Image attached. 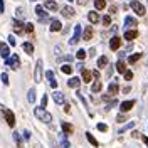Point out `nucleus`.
<instances>
[{
  "label": "nucleus",
  "instance_id": "nucleus-1",
  "mask_svg": "<svg viewBox=\"0 0 148 148\" xmlns=\"http://www.w3.org/2000/svg\"><path fill=\"white\" fill-rule=\"evenodd\" d=\"M34 114H36L37 120H40L42 123H47V125H49V123L52 121V114H51V113H47L42 106H40V108H36V110H34Z\"/></svg>",
  "mask_w": 148,
  "mask_h": 148
},
{
  "label": "nucleus",
  "instance_id": "nucleus-2",
  "mask_svg": "<svg viewBox=\"0 0 148 148\" xmlns=\"http://www.w3.org/2000/svg\"><path fill=\"white\" fill-rule=\"evenodd\" d=\"M0 110H2L3 116H5V121H7V125H9L10 128H14V126H15V114H14V113H12L10 110L3 108V106H0Z\"/></svg>",
  "mask_w": 148,
  "mask_h": 148
},
{
  "label": "nucleus",
  "instance_id": "nucleus-3",
  "mask_svg": "<svg viewBox=\"0 0 148 148\" xmlns=\"http://www.w3.org/2000/svg\"><path fill=\"white\" fill-rule=\"evenodd\" d=\"M42 66H44L42 59H37L36 69H34V81H36V83H40V81H42Z\"/></svg>",
  "mask_w": 148,
  "mask_h": 148
},
{
  "label": "nucleus",
  "instance_id": "nucleus-4",
  "mask_svg": "<svg viewBox=\"0 0 148 148\" xmlns=\"http://www.w3.org/2000/svg\"><path fill=\"white\" fill-rule=\"evenodd\" d=\"M5 64H7V67H10V69H18V67H20V59H18L17 54H12L9 59H5Z\"/></svg>",
  "mask_w": 148,
  "mask_h": 148
},
{
  "label": "nucleus",
  "instance_id": "nucleus-5",
  "mask_svg": "<svg viewBox=\"0 0 148 148\" xmlns=\"http://www.w3.org/2000/svg\"><path fill=\"white\" fill-rule=\"evenodd\" d=\"M130 5H131V9L135 10V14H138V15H145V14H147L145 5H141L138 0H131V2H130Z\"/></svg>",
  "mask_w": 148,
  "mask_h": 148
},
{
  "label": "nucleus",
  "instance_id": "nucleus-6",
  "mask_svg": "<svg viewBox=\"0 0 148 148\" xmlns=\"http://www.w3.org/2000/svg\"><path fill=\"white\" fill-rule=\"evenodd\" d=\"M81 25H79V24H77V25H74V36L71 37V40H69V44H71V46H74V44H77V42H79V37H81Z\"/></svg>",
  "mask_w": 148,
  "mask_h": 148
},
{
  "label": "nucleus",
  "instance_id": "nucleus-7",
  "mask_svg": "<svg viewBox=\"0 0 148 148\" xmlns=\"http://www.w3.org/2000/svg\"><path fill=\"white\" fill-rule=\"evenodd\" d=\"M36 15L39 17L40 22H47V20H49V18H47L46 10H44V7H40V5H37V7H36Z\"/></svg>",
  "mask_w": 148,
  "mask_h": 148
},
{
  "label": "nucleus",
  "instance_id": "nucleus-8",
  "mask_svg": "<svg viewBox=\"0 0 148 148\" xmlns=\"http://www.w3.org/2000/svg\"><path fill=\"white\" fill-rule=\"evenodd\" d=\"M61 14H62L66 18H73L74 14H76V10H74L71 5H66V7H62V9H61Z\"/></svg>",
  "mask_w": 148,
  "mask_h": 148
},
{
  "label": "nucleus",
  "instance_id": "nucleus-9",
  "mask_svg": "<svg viewBox=\"0 0 148 148\" xmlns=\"http://www.w3.org/2000/svg\"><path fill=\"white\" fill-rule=\"evenodd\" d=\"M121 46V37L120 36H114V37H111V40H110V47H111V51H118Z\"/></svg>",
  "mask_w": 148,
  "mask_h": 148
},
{
  "label": "nucleus",
  "instance_id": "nucleus-10",
  "mask_svg": "<svg viewBox=\"0 0 148 148\" xmlns=\"http://www.w3.org/2000/svg\"><path fill=\"white\" fill-rule=\"evenodd\" d=\"M133 106H135V101H133V99H131V101H123L120 104V111L121 113H128Z\"/></svg>",
  "mask_w": 148,
  "mask_h": 148
},
{
  "label": "nucleus",
  "instance_id": "nucleus-11",
  "mask_svg": "<svg viewBox=\"0 0 148 148\" xmlns=\"http://www.w3.org/2000/svg\"><path fill=\"white\" fill-rule=\"evenodd\" d=\"M0 56L3 57V59H9L10 56V49H9V46L7 44H3V42H0Z\"/></svg>",
  "mask_w": 148,
  "mask_h": 148
},
{
  "label": "nucleus",
  "instance_id": "nucleus-12",
  "mask_svg": "<svg viewBox=\"0 0 148 148\" xmlns=\"http://www.w3.org/2000/svg\"><path fill=\"white\" fill-rule=\"evenodd\" d=\"M46 77H47V81H49V86H51L52 89H56V88H57V81H56V77H54V73H52V71H47Z\"/></svg>",
  "mask_w": 148,
  "mask_h": 148
},
{
  "label": "nucleus",
  "instance_id": "nucleus-13",
  "mask_svg": "<svg viewBox=\"0 0 148 148\" xmlns=\"http://www.w3.org/2000/svg\"><path fill=\"white\" fill-rule=\"evenodd\" d=\"M88 20H89L91 24H98L101 18H99V14H98L96 10H91V12H88Z\"/></svg>",
  "mask_w": 148,
  "mask_h": 148
},
{
  "label": "nucleus",
  "instance_id": "nucleus-14",
  "mask_svg": "<svg viewBox=\"0 0 148 148\" xmlns=\"http://www.w3.org/2000/svg\"><path fill=\"white\" fill-rule=\"evenodd\" d=\"M61 128H62V133L64 135H73V131H74V126L71 123H66V121L61 123Z\"/></svg>",
  "mask_w": 148,
  "mask_h": 148
},
{
  "label": "nucleus",
  "instance_id": "nucleus-15",
  "mask_svg": "<svg viewBox=\"0 0 148 148\" xmlns=\"http://www.w3.org/2000/svg\"><path fill=\"white\" fill-rule=\"evenodd\" d=\"M118 89H120V88H118V83H116V81H111L110 86H108V94H110V96H116V94H118Z\"/></svg>",
  "mask_w": 148,
  "mask_h": 148
},
{
  "label": "nucleus",
  "instance_id": "nucleus-16",
  "mask_svg": "<svg viewBox=\"0 0 148 148\" xmlns=\"http://www.w3.org/2000/svg\"><path fill=\"white\" fill-rule=\"evenodd\" d=\"M24 30H25V29H24V24L15 18V20H14V32H15V34H24Z\"/></svg>",
  "mask_w": 148,
  "mask_h": 148
},
{
  "label": "nucleus",
  "instance_id": "nucleus-17",
  "mask_svg": "<svg viewBox=\"0 0 148 148\" xmlns=\"http://www.w3.org/2000/svg\"><path fill=\"white\" fill-rule=\"evenodd\" d=\"M138 25V20L136 18H133V17H126L125 18V27H128V29H133V27H136Z\"/></svg>",
  "mask_w": 148,
  "mask_h": 148
},
{
  "label": "nucleus",
  "instance_id": "nucleus-18",
  "mask_svg": "<svg viewBox=\"0 0 148 148\" xmlns=\"http://www.w3.org/2000/svg\"><path fill=\"white\" fill-rule=\"evenodd\" d=\"M61 27H62V24H61V20H57V18H54V20H51V32H59L61 30Z\"/></svg>",
  "mask_w": 148,
  "mask_h": 148
},
{
  "label": "nucleus",
  "instance_id": "nucleus-19",
  "mask_svg": "<svg viewBox=\"0 0 148 148\" xmlns=\"http://www.w3.org/2000/svg\"><path fill=\"white\" fill-rule=\"evenodd\" d=\"M52 99H54L57 104H64V94L61 91H54L52 92Z\"/></svg>",
  "mask_w": 148,
  "mask_h": 148
},
{
  "label": "nucleus",
  "instance_id": "nucleus-20",
  "mask_svg": "<svg viewBox=\"0 0 148 148\" xmlns=\"http://www.w3.org/2000/svg\"><path fill=\"white\" fill-rule=\"evenodd\" d=\"M138 37V32L135 30V29H128L126 32H125V39L126 40H133V39H136Z\"/></svg>",
  "mask_w": 148,
  "mask_h": 148
},
{
  "label": "nucleus",
  "instance_id": "nucleus-21",
  "mask_svg": "<svg viewBox=\"0 0 148 148\" xmlns=\"http://www.w3.org/2000/svg\"><path fill=\"white\" fill-rule=\"evenodd\" d=\"M79 84H81V79H79V77H71V79L67 81V86H69V88H73V89H77V88H79Z\"/></svg>",
  "mask_w": 148,
  "mask_h": 148
},
{
  "label": "nucleus",
  "instance_id": "nucleus-22",
  "mask_svg": "<svg viewBox=\"0 0 148 148\" xmlns=\"http://www.w3.org/2000/svg\"><path fill=\"white\" fill-rule=\"evenodd\" d=\"M44 9H47V10H57V3H56L54 0H46L44 2Z\"/></svg>",
  "mask_w": 148,
  "mask_h": 148
},
{
  "label": "nucleus",
  "instance_id": "nucleus-23",
  "mask_svg": "<svg viewBox=\"0 0 148 148\" xmlns=\"http://www.w3.org/2000/svg\"><path fill=\"white\" fill-rule=\"evenodd\" d=\"M81 74H83V81H84V83H91L92 73L89 71V69H83V71H81Z\"/></svg>",
  "mask_w": 148,
  "mask_h": 148
},
{
  "label": "nucleus",
  "instance_id": "nucleus-24",
  "mask_svg": "<svg viewBox=\"0 0 148 148\" xmlns=\"http://www.w3.org/2000/svg\"><path fill=\"white\" fill-rule=\"evenodd\" d=\"M22 49H24V51H25L29 56L34 54V46H32L30 42H24V44H22Z\"/></svg>",
  "mask_w": 148,
  "mask_h": 148
},
{
  "label": "nucleus",
  "instance_id": "nucleus-25",
  "mask_svg": "<svg viewBox=\"0 0 148 148\" xmlns=\"http://www.w3.org/2000/svg\"><path fill=\"white\" fill-rule=\"evenodd\" d=\"M91 37H92V29L91 27H86V29H84V34H83V39H84V40H91Z\"/></svg>",
  "mask_w": 148,
  "mask_h": 148
},
{
  "label": "nucleus",
  "instance_id": "nucleus-26",
  "mask_svg": "<svg viewBox=\"0 0 148 148\" xmlns=\"http://www.w3.org/2000/svg\"><path fill=\"white\" fill-rule=\"evenodd\" d=\"M86 138H88V141L91 143L92 147H98V145H99V143H98V140L94 138V136H92V135L89 133V131H86Z\"/></svg>",
  "mask_w": 148,
  "mask_h": 148
},
{
  "label": "nucleus",
  "instance_id": "nucleus-27",
  "mask_svg": "<svg viewBox=\"0 0 148 148\" xmlns=\"http://www.w3.org/2000/svg\"><path fill=\"white\" fill-rule=\"evenodd\" d=\"M94 7L96 10H103L106 7V0H94Z\"/></svg>",
  "mask_w": 148,
  "mask_h": 148
},
{
  "label": "nucleus",
  "instance_id": "nucleus-28",
  "mask_svg": "<svg viewBox=\"0 0 148 148\" xmlns=\"http://www.w3.org/2000/svg\"><path fill=\"white\" fill-rule=\"evenodd\" d=\"M27 101L29 103H34L36 101V89L32 88V89H29V92H27Z\"/></svg>",
  "mask_w": 148,
  "mask_h": 148
},
{
  "label": "nucleus",
  "instance_id": "nucleus-29",
  "mask_svg": "<svg viewBox=\"0 0 148 148\" xmlns=\"http://www.w3.org/2000/svg\"><path fill=\"white\" fill-rule=\"evenodd\" d=\"M106 64H108V57H106V56H101V57L98 59V67H99V69H103Z\"/></svg>",
  "mask_w": 148,
  "mask_h": 148
},
{
  "label": "nucleus",
  "instance_id": "nucleus-30",
  "mask_svg": "<svg viewBox=\"0 0 148 148\" xmlns=\"http://www.w3.org/2000/svg\"><path fill=\"white\" fill-rule=\"evenodd\" d=\"M116 71H118V73H126V66H125V62H123V61H118V62H116Z\"/></svg>",
  "mask_w": 148,
  "mask_h": 148
},
{
  "label": "nucleus",
  "instance_id": "nucleus-31",
  "mask_svg": "<svg viewBox=\"0 0 148 148\" xmlns=\"http://www.w3.org/2000/svg\"><path fill=\"white\" fill-rule=\"evenodd\" d=\"M101 88H103L101 81H96V83L91 86V91H92V92H99V91H101Z\"/></svg>",
  "mask_w": 148,
  "mask_h": 148
},
{
  "label": "nucleus",
  "instance_id": "nucleus-32",
  "mask_svg": "<svg viewBox=\"0 0 148 148\" xmlns=\"http://www.w3.org/2000/svg\"><path fill=\"white\" fill-rule=\"evenodd\" d=\"M140 59H141V54H140V52H136V54H131L128 57V62H131V64H133V62H136V61H140Z\"/></svg>",
  "mask_w": 148,
  "mask_h": 148
},
{
  "label": "nucleus",
  "instance_id": "nucleus-33",
  "mask_svg": "<svg viewBox=\"0 0 148 148\" xmlns=\"http://www.w3.org/2000/svg\"><path fill=\"white\" fill-rule=\"evenodd\" d=\"M14 141L17 143L18 148H22V138H20V133H17V131L14 133Z\"/></svg>",
  "mask_w": 148,
  "mask_h": 148
},
{
  "label": "nucleus",
  "instance_id": "nucleus-34",
  "mask_svg": "<svg viewBox=\"0 0 148 148\" xmlns=\"http://www.w3.org/2000/svg\"><path fill=\"white\" fill-rule=\"evenodd\" d=\"M15 15H17V18H24V15H25V10H24V7H17V10H15Z\"/></svg>",
  "mask_w": 148,
  "mask_h": 148
},
{
  "label": "nucleus",
  "instance_id": "nucleus-35",
  "mask_svg": "<svg viewBox=\"0 0 148 148\" xmlns=\"http://www.w3.org/2000/svg\"><path fill=\"white\" fill-rule=\"evenodd\" d=\"M61 71H62L64 74H71L73 73V67H71V64H64L62 67H61Z\"/></svg>",
  "mask_w": 148,
  "mask_h": 148
},
{
  "label": "nucleus",
  "instance_id": "nucleus-36",
  "mask_svg": "<svg viewBox=\"0 0 148 148\" xmlns=\"http://www.w3.org/2000/svg\"><path fill=\"white\" fill-rule=\"evenodd\" d=\"M133 126H135V121H130L128 125H125V126H123V128L120 130V133H125V131H126V130H130V128H133Z\"/></svg>",
  "mask_w": 148,
  "mask_h": 148
},
{
  "label": "nucleus",
  "instance_id": "nucleus-37",
  "mask_svg": "<svg viewBox=\"0 0 148 148\" xmlns=\"http://www.w3.org/2000/svg\"><path fill=\"white\" fill-rule=\"evenodd\" d=\"M101 22H103V25H106V27H108V25H111V17H110V15H104V17L101 18Z\"/></svg>",
  "mask_w": 148,
  "mask_h": 148
},
{
  "label": "nucleus",
  "instance_id": "nucleus-38",
  "mask_svg": "<svg viewBox=\"0 0 148 148\" xmlns=\"http://www.w3.org/2000/svg\"><path fill=\"white\" fill-rule=\"evenodd\" d=\"M76 57H77L79 61H83L84 57H86V51H84V49H79V51H77V54H76Z\"/></svg>",
  "mask_w": 148,
  "mask_h": 148
},
{
  "label": "nucleus",
  "instance_id": "nucleus-39",
  "mask_svg": "<svg viewBox=\"0 0 148 148\" xmlns=\"http://www.w3.org/2000/svg\"><path fill=\"white\" fill-rule=\"evenodd\" d=\"M96 128L99 130V131H108V126H106L104 123H98V126H96Z\"/></svg>",
  "mask_w": 148,
  "mask_h": 148
},
{
  "label": "nucleus",
  "instance_id": "nucleus-40",
  "mask_svg": "<svg viewBox=\"0 0 148 148\" xmlns=\"http://www.w3.org/2000/svg\"><path fill=\"white\" fill-rule=\"evenodd\" d=\"M25 32H29V34H30V32H34V24H30V22H29L27 25H25Z\"/></svg>",
  "mask_w": 148,
  "mask_h": 148
},
{
  "label": "nucleus",
  "instance_id": "nucleus-41",
  "mask_svg": "<svg viewBox=\"0 0 148 148\" xmlns=\"http://www.w3.org/2000/svg\"><path fill=\"white\" fill-rule=\"evenodd\" d=\"M125 79H126V81H131V79H133V73H131V71H126V73H125Z\"/></svg>",
  "mask_w": 148,
  "mask_h": 148
},
{
  "label": "nucleus",
  "instance_id": "nucleus-42",
  "mask_svg": "<svg viewBox=\"0 0 148 148\" xmlns=\"http://www.w3.org/2000/svg\"><path fill=\"white\" fill-rule=\"evenodd\" d=\"M2 83L5 84V86H7V84H9V76H7V74H5V73L2 74Z\"/></svg>",
  "mask_w": 148,
  "mask_h": 148
},
{
  "label": "nucleus",
  "instance_id": "nucleus-43",
  "mask_svg": "<svg viewBox=\"0 0 148 148\" xmlns=\"http://www.w3.org/2000/svg\"><path fill=\"white\" fill-rule=\"evenodd\" d=\"M46 104H47V96L44 94V96H42V99H40V106H42V108H46Z\"/></svg>",
  "mask_w": 148,
  "mask_h": 148
},
{
  "label": "nucleus",
  "instance_id": "nucleus-44",
  "mask_svg": "<svg viewBox=\"0 0 148 148\" xmlns=\"http://www.w3.org/2000/svg\"><path fill=\"white\" fill-rule=\"evenodd\" d=\"M61 147H62V148H69V143H67V140H64V138L61 140Z\"/></svg>",
  "mask_w": 148,
  "mask_h": 148
},
{
  "label": "nucleus",
  "instance_id": "nucleus-45",
  "mask_svg": "<svg viewBox=\"0 0 148 148\" xmlns=\"http://www.w3.org/2000/svg\"><path fill=\"white\" fill-rule=\"evenodd\" d=\"M7 40H9L10 46H15V39H14V36H9V39H7Z\"/></svg>",
  "mask_w": 148,
  "mask_h": 148
},
{
  "label": "nucleus",
  "instance_id": "nucleus-46",
  "mask_svg": "<svg viewBox=\"0 0 148 148\" xmlns=\"http://www.w3.org/2000/svg\"><path fill=\"white\" fill-rule=\"evenodd\" d=\"M3 10H5V3L3 0H0V14H3Z\"/></svg>",
  "mask_w": 148,
  "mask_h": 148
},
{
  "label": "nucleus",
  "instance_id": "nucleus-47",
  "mask_svg": "<svg viewBox=\"0 0 148 148\" xmlns=\"http://www.w3.org/2000/svg\"><path fill=\"white\" fill-rule=\"evenodd\" d=\"M24 138H25V140H30V131H27V130L24 131Z\"/></svg>",
  "mask_w": 148,
  "mask_h": 148
},
{
  "label": "nucleus",
  "instance_id": "nucleus-48",
  "mask_svg": "<svg viewBox=\"0 0 148 148\" xmlns=\"http://www.w3.org/2000/svg\"><path fill=\"white\" fill-rule=\"evenodd\" d=\"M77 3H79V5H86V3H88V0H77Z\"/></svg>",
  "mask_w": 148,
  "mask_h": 148
},
{
  "label": "nucleus",
  "instance_id": "nucleus-49",
  "mask_svg": "<svg viewBox=\"0 0 148 148\" xmlns=\"http://www.w3.org/2000/svg\"><path fill=\"white\" fill-rule=\"evenodd\" d=\"M121 121H125V116H123V114H120V116H118V123H121Z\"/></svg>",
  "mask_w": 148,
  "mask_h": 148
},
{
  "label": "nucleus",
  "instance_id": "nucleus-50",
  "mask_svg": "<svg viewBox=\"0 0 148 148\" xmlns=\"http://www.w3.org/2000/svg\"><path fill=\"white\" fill-rule=\"evenodd\" d=\"M69 108H71L69 104H66V106H64V111H66V113H69V111H71V110H69Z\"/></svg>",
  "mask_w": 148,
  "mask_h": 148
},
{
  "label": "nucleus",
  "instance_id": "nucleus-51",
  "mask_svg": "<svg viewBox=\"0 0 148 148\" xmlns=\"http://www.w3.org/2000/svg\"><path fill=\"white\" fill-rule=\"evenodd\" d=\"M143 141H145V143L148 145V136H143Z\"/></svg>",
  "mask_w": 148,
  "mask_h": 148
},
{
  "label": "nucleus",
  "instance_id": "nucleus-52",
  "mask_svg": "<svg viewBox=\"0 0 148 148\" xmlns=\"http://www.w3.org/2000/svg\"><path fill=\"white\" fill-rule=\"evenodd\" d=\"M69 2H74V0H69Z\"/></svg>",
  "mask_w": 148,
  "mask_h": 148
},
{
  "label": "nucleus",
  "instance_id": "nucleus-53",
  "mask_svg": "<svg viewBox=\"0 0 148 148\" xmlns=\"http://www.w3.org/2000/svg\"><path fill=\"white\" fill-rule=\"evenodd\" d=\"M32 2H37V0H32Z\"/></svg>",
  "mask_w": 148,
  "mask_h": 148
}]
</instances>
